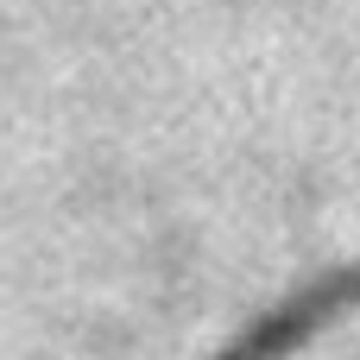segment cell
<instances>
[{"mask_svg": "<svg viewBox=\"0 0 360 360\" xmlns=\"http://www.w3.org/2000/svg\"><path fill=\"white\" fill-rule=\"evenodd\" d=\"M348 310H360V259L310 278V285H297L291 297H278L259 323H247L215 360H285V354H297L310 335H323L335 316H348Z\"/></svg>", "mask_w": 360, "mask_h": 360, "instance_id": "1", "label": "cell"}]
</instances>
